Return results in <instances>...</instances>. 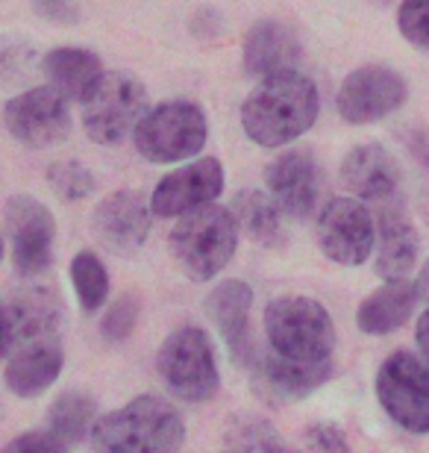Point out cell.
I'll return each mask as SVG.
<instances>
[{
    "mask_svg": "<svg viewBox=\"0 0 429 453\" xmlns=\"http://www.w3.org/2000/svg\"><path fill=\"white\" fill-rule=\"evenodd\" d=\"M321 110L318 86L300 71L259 80V86L241 104V127L259 148H282L312 130Z\"/></svg>",
    "mask_w": 429,
    "mask_h": 453,
    "instance_id": "6da1fadb",
    "label": "cell"
},
{
    "mask_svg": "<svg viewBox=\"0 0 429 453\" xmlns=\"http://www.w3.org/2000/svg\"><path fill=\"white\" fill-rule=\"evenodd\" d=\"M182 436L180 412L162 397L144 395L95 424L91 453H180Z\"/></svg>",
    "mask_w": 429,
    "mask_h": 453,
    "instance_id": "7a4b0ae2",
    "label": "cell"
},
{
    "mask_svg": "<svg viewBox=\"0 0 429 453\" xmlns=\"http://www.w3.org/2000/svg\"><path fill=\"white\" fill-rule=\"evenodd\" d=\"M239 244V221L233 210L206 203L200 210L180 215L171 230V250L188 280L206 283L230 265Z\"/></svg>",
    "mask_w": 429,
    "mask_h": 453,
    "instance_id": "3957f363",
    "label": "cell"
},
{
    "mask_svg": "<svg viewBox=\"0 0 429 453\" xmlns=\"http://www.w3.org/2000/svg\"><path fill=\"white\" fill-rule=\"evenodd\" d=\"M271 350L295 362H333L335 324L321 303L303 295L273 297L264 310Z\"/></svg>",
    "mask_w": 429,
    "mask_h": 453,
    "instance_id": "277c9868",
    "label": "cell"
},
{
    "mask_svg": "<svg viewBox=\"0 0 429 453\" xmlns=\"http://www.w3.org/2000/svg\"><path fill=\"white\" fill-rule=\"evenodd\" d=\"M148 112V88L139 77L126 71H103V77L83 101V127L95 144L112 148L126 135H135Z\"/></svg>",
    "mask_w": 429,
    "mask_h": 453,
    "instance_id": "5b68a950",
    "label": "cell"
},
{
    "mask_svg": "<svg viewBox=\"0 0 429 453\" xmlns=\"http://www.w3.org/2000/svg\"><path fill=\"white\" fill-rule=\"evenodd\" d=\"M157 371L168 392L188 403L209 401L221 386L212 339L200 327L173 330L157 353Z\"/></svg>",
    "mask_w": 429,
    "mask_h": 453,
    "instance_id": "8992f818",
    "label": "cell"
},
{
    "mask_svg": "<svg viewBox=\"0 0 429 453\" xmlns=\"http://www.w3.org/2000/svg\"><path fill=\"white\" fill-rule=\"evenodd\" d=\"M209 135L206 115L197 104L168 101L150 106L135 130V150L153 165H171V162L191 159L203 150Z\"/></svg>",
    "mask_w": 429,
    "mask_h": 453,
    "instance_id": "52a82bcc",
    "label": "cell"
},
{
    "mask_svg": "<svg viewBox=\"0 0 429 453\" xmlns=\"http://www.w3.org/2000/svg\"><path fill=\"white\" fill-rule=\"evenodd\" d=\"M379 406L397 427L429 433V365L406 350H397L377 371Z\"/></svg>",
    "mask_w": 429,
    "mask_h": 453,
    "instance_id": "ba28073f",
    "label": "cell"
},
{
    "mask_svg": "<svg viewBox=\"0 0 429 453\" xmlns=\"http://www.w3.org/2000/svg\"><path fill=\"white\" fill-rule=\"evenodd\" d=\"M6 242L9 257L21 277H39L50 268L57 221L53 212L33 195H15L6 201Z\"/></svg>",
    "mask_w": 429,
    "mask_h": 453,
    "instance_id": "9c48e42d",
    "label": "cell"
},
{
    "mask_svg": "<svg viewBox=\"0 0 429 453\" xmlns=\"http://www.w3.org/2000/svg\"><path fill=\"white\" fill-rule=\"evenodd\" d=\"M318 244L326 259L356 268L377 248V224L356 197H330L318 212Z\"/></svg>",
    "mask_w": 429,
    "mask_h": 453,
    "instance_id": "30bf717a",
    "label": "cell"
},
{
    "mask_svg": "<svg viewBox=\"0 0 429 453\" xmlns=\"http://www.w3.org/2000/svg\"><path fill=\"white\" fill-rule=\"evenodd\" d=\"M409 86L395 68L364 65L344 77L335 95V110L347 124H377L406 104Z\"/></svg>",
    "mask_w": 429,
    "mask_h": 453,
    "instance_id": "8fae6325",
    "label": "cell"
},
{
    "mask_svg": "<svg viewBox=\"0 0 429 453\" xmlns=\"http://www.w3.org/2000/svg\"><path fill=\"white\" fill-rule=\"evenodd\" d=\"M4 124L15 142L35 150H48L65 142L71 133L68 101L50 86L30 88L6 104Z\"/></svg>",
    "mask_w": 429,
    "mask_h": 453,
    "instance_id": "7c38bea8",
    "label": "cell"
},
{
    "mask_svg": "<svg viewBox=\"0 0 429 453\" xmlns=\"http://www.w3.org/2000/svg\"><path fill=\"white\" fill-rule=\"evenodd\" d=\"M268 195L291 219H309L326 206V174L309 150H288L264 171Z\"/></svg>",
    "mask_w": 429,
    "mask_h": 453,
    "instance_id": "4fadbf2b",
    "label": "cell"
},
{
    "mask_svg": "<svg viewBox=\"0 0 429 453\" xmlns=\"http://www.w3.org/2000/svg\"><path fill=\"white\" fill-rule=\"evenodd\" d=\"M221 192L224 165L215 157H200L162 177L150 195V206L159 219H177V215L215 203Z\"/></svg>",
    "mask_w": 429,
    "mask_h": 453,
    "instance_id": "5bb4252c",
    "label": "cell"
},
{
    "mask_svg": "<svg viewBox=\"0 0 429 453\" xmlns=\"http://www.w3.org/2000/svg\"><path fill=\"white\" fill-rule=\"evenodd\" d=\"M62 319H65V310L50 288L30 286L24 292H15L4 303V353L18 344L59 336Z\"/></svg>",
    "mask_w": 429,
    "mask_h": 453,
    "instance_id": "9a60e30c",
    "label": "cell"
},
{
    "mask_svg": "<svg viewBox=\"0 0 429 453\" xmlns=\"http://www.w3.org/2000/svg\"><path fill=\"white\" fill-rule=\"evenodd\" d=\"M250 306L253 288L241 280H224L206 297V315L215 321L218 333L230 350V359L241 368H250L257 362V348L250 339Z\"/></svg>",
    "mask_w": 429,
    "mask_h": 453,
    "instance_id": "2e32d148",
    "label": "cell"
},
{
    "mask_svg": "<svg viewBox=\"0 0 429 453\" xmlns=\"http://www.w3.org/2000/svg\"><path fill=\"white\" fill-rule=\"evenodd\" d=\"M418 250L421 239L406 206H400L395 197L382 201L377 215V259H373L377 274L386 283H403L418 265Z\"/></svg>",
    "mask_w": 429,
    "mask_h": 453,
    "instance_id": "e0dca14e",
    "label": "cell"
},
{
    "mask_svg": "<svg viewBox=\"0 0 429 453\" xmlns=\"http://www.w3.org/2000/svg\"><path fill=\"white\" fill-rule=\"evenodd\" d=\"M257 395L271 397L273 403H288L309 397L333 377V362H295L280 353H259L250 365Z\"/></svg>",
    "mask_w": 429,
    "mask_h": 453,
    "instance_id": "ac0fdd59",
    "label": "cell"
},
{
    "mask_svg": "<svg viewBox=\"0 0 429 453\" xmlns=\"http://www.w3.org/2000/svg\"><path fill=\"white\" fill-rule=\"evenodd\" d=\"M153 206L139 192H115L97 203L91 215L97 239L115 253H133L148 242Z\"/></svg>",
    "mask_w": 429,
    "mask_h": 453,
    "instance_id": "d6986e66",
    "label": "cell"
},
{
    "mask_svg": "<svg viewBox=\"0 0 429 453\" xmlns=\"http://www.w3.org/2000/svg\"><path fill=\"white\" fill-rule=\"evenodd\" d=\"M65 365V350L59 336L18 344L6 353V388L18 397H39L57 383Z\"/></svg>",
    "mask_w": 429,
    "mask_h": 453,
    "instance_id": "ffe728a7",
    "label": "cell"
},
{
    "mask_svg": "<svg viewBox=\"0 0 429 453\" xmlns=\"http://www.w3.org/2000/svg\"><path fill=\"white\" fill-rule=\"evenodd\" d=\"M341 186L362 201H391L400 186V168L382 144H359L341 162Z\"/></svg>",
    "mask_w": 429,
    "mask_h": 453,
    "instance_id": "44dd1931",
    "label": "cell"
},
{
    "mask_svg": "<svg viewBox=\"0 0 429 453\" xmlns=\"http://www.w3.org/2000/svg\"><path fill=\"white\" fill-rule=\"evenodd\" d=\"M300 42L297 35L280 21H257L244 35V71L250 77H273L282 71H295L300 62Z\"/></svg>",
    "mask_w": 429,
    "mask_h": 453,
    "instance_id": "7402d4cb",
    "label": "cell"
},
{
    "mask_svg": "<svg viewBox=\"0 0 429 453\" xmlns=\"http://www.w3.org/2000/svg\"><path fill=\"white\" fill-rule=\"evenodd\" d=\"M42 74L68 104H83L97 80L103 77V68H100L97 53L86 48H57L42 59Z\"/></svg>",
    "mask_w": 429,
    "mask_h": 453,
    "instance_id": "603a6c76",
    "label": "cell"
},
{
    "mask_svg": "<svg viewBox=\"0 0 429 453\" xmlns=\"http://www.w3.org/2000/svg\"><path fill=\"white\" fill-rule=\"evenodd\" d=\"M421 301L418 286L412 283H386L377 292H371L356 312V324L368 336H388L400 330L415 315V306Z\"/></svg>",
    "mask_w": 429,
    "mask_h": 453,
    "instance_id": "cb8c5ba5",
    "label": "cell"
},
{
    "mask_svg": "<svg viewBox=\"0 0 429 453\" xmlns=\"http://www.w3.org/2000/svg\"><path fill=\"white\" fill-rule=\"evenodd\" d=\"M233 215L253 242L268 244V248L282 242V215L286 212L280 210V203L268 192L244 188V192L235 195Z\"/></svg>",
    "mask_w": 429,
    "mask_h": 453,
    "instance_id": "d4e9b609",
    "label": "cell"
},
{
    "mask_svg": "<svg viewBox=\"0 0 429 453\" xmlns=\"http://www.w3.org/2000/svg\"><path fill=\"white\" fill-rule=\"evenodd\" d=\"M95 401L86 392H65L57 397V403L48 412V433L53 439H59L62 445L71 448L86 436L88 430H95Z\"/></svg>",
    "mask_w": 429,
    "mask_h": 453,
    "instance_id": "484cf974",
    "label": "cell"
},
{
    "mask_svg": "<svg viewBox=\"0 0 429 453\" xmlns=\"http://www.w3.org/2000/svg\"><path fill=\"white\" fill-rule=\"evenodd\" d=\"M71 283H74L77 301L83 312H97L109 297V274L95 250H80L71 259Z\"/></svg>",
    "mask_w": 429,
    "mask_h": 453,
    "instance_id": "4316f807",
    "label": "cell"
},
{
    "mask_svg": "<svg viewBox=\"0 0 429 453\" xmlns=\"http://www.w3.org/2000/svg\"><path fill=\"white\" fill-rule=\"evenodd\" d=\"M48 183L68 203L86 201L95 192V174L80 162H53L48 168Z\"/></svg>",
    "mask_w": 429,
    "mask_h": 453,
    "instance_id": "83f0119b",
    "label": "cell"
},
{
    "mask_svg": "<svg viewBox=\"0 0 429 453\" xmlns=\"http://www.w3.org/2000/svg\"><path fill=\"white\" fill-rule=\"evenodd\" d=\"M400 35L429 57V0H403L397 12Z\"/></svg>",
    "mask_w": 429,
    "mask_h": 453,
    "instance_id": "f1b7e54d",
    "label": "cell"
},
{
    "mask_svg": "<svg viewBox=\"0 0 429 453\" xmlns=\"http://www.w3.org/2000/svg\"><path fill=\"white\" fill-rule=\"evenodd\" d=\"M135 321H139V303H135V297L130 295L118 297V303L109 306V312L103 315V336L109 342H124L135 330Z\"/></svg>",
    "mask_w": 429,
    "mask_h": 453,
    "instance_id": "f546056e",
    "label": "cell"
},
{
    "mask_svg": "<svg viewBox=\"0 0 429 453\" xmlns=\"http://www.w3.org/2000/svg\"><path fill=\"white\" fill-rule=\"evenodd\" d=\"M306 445L315 453H350V445H347V436L339 424L330 421H318L306 427Z\"/></svg>",
    "mask_w": 429,
    "mask_h": 453,
    "instance_id": "4dcf8cb0",
    "label": "cell"
},
{
    "mask_svg": "<svg viewBox=\"0 0 429 453\" xmlns=\"http://www.w3.org/2000/svg\"><path fill=\"white\" fill-rule=\"evenodd\" d=\"M4 453H65V445L59 439H53L48 430H33L9 441Z\"/></svg>",
    "mask_w": 429,
    "mask_h": 453,
    "instance_id": "1f68e13d",
    "label": "cell"
},
{
    "mask_svg": "<svg viewBox=\"0 0 429 453\" xmlns=\"http://www.w3.org/2000/svg\"><path fill=\"white\" fill-rule=\"evenodd\" d=\"M35 15L44 18L50 24H77L80 21V9L74 0H33Z\"/></svg>",
    "mask_w": 429,
    "mask_h": 453,
    "instance_id": "d6a6232c",
    "label": "cell"
},
{
    "mask_svg": "<svg viewBox=\"0 0 429 453\" xmlns=\"http://www.w3.org/2000/svg\"><path fill=\"white\" fill-rule=\"evenodd\" d=\"M415 339H418V348H421V357L429 365V310L418 319V327H415Z\"/></svg>",
    "mask_w": 429,
    "mask_h": 453,
    "instance_id": "836d02e7",
    "label": "cell"
},
{
    "mask_svg": "<svg viewBox=\"0 0 429 453\" xmlns=\"http://www.w3.org/2000/svg\"><path fill=\"white\" fill-rule=\"evenodd\" d=\"M415 286H418V295H421V301L429 303V259L424 262V268H421V274H418Z\"/></svg>",
    "mask_w": 429,
    "mask_h": 453,
    "instance_id": "e575fe53",
    "label": "cell"
},
{
    "mask_svg": "<svg viewBox=\"0 0 429 453\" xmlns=\"http://www.w3.org/2000/svg\"><path fill=\"white\" fill-rule=\"evenodd\" d=\"M371 4H377V6H391V4H397V0H371Z\"/></svg>",
    "mask_w": 429,
    "mask_h": 453,
    "instance_id": "d590c367",
    "label": "cell"
},
{
    "mask_svg": "<svg viewBox=\"0 0 429 453\" xmlns=\"http://www.w3.org/2000/svg\"><path fill=\"white\" fill-rule=\"evenodd\" d=\"M268 453H295V450H286V448H280V445H273Z\"/></svg>",
    "mask_w": 429,
    "mask_h": 453,
    "instance_id": "8d00e7d4",
    "label": "cell"
}]
</instances>
